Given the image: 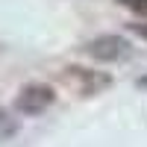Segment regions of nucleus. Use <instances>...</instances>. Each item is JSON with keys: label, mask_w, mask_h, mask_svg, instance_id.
<instances>
[{"label": "nucleus", "mask_w": 147, "mask_h": 147, "mask_svg": "<svg viewBox=\"0 0 147 147\" xmlns=\"http://www.w3.org/2000/svg\"><path fill=\"white\" fill-rule=\"evenodd\" d=\"M53 100H56V94H53L50 85L32 82V85H24V88H21L18 100H15V109L21 115H27V118H35V115L47 112V109L53 106Z\"/></svg>", "instance_id": "f257e3e1"}, {"label": "nucleus", "mask_w": 147, "mask_h": 147, "mask_svg": "<svg viewBox=\"0 0 147 147\" xmlns=\"http://www.w3.org/2000/svg\"><path fill=\"white\" fill-rule=\"evenodd\" d=\"M85 53L91 59H97V62H124V59H129L132 47L121 35H97V38H91L85 44Z\"/></svg>", "instance_id": "f03ea898"}, {"label": "nucleus", "mask_w": 147, "mask_h": 147, "mask_svg": "<svg viewBox=\"0 0 147 147\" xmlns=\"http://www.w3.org/2000/svg\"><path fill=\"white\" fill-rule=\"evenodd\" d=\"M68 80H77L80 85V94L82 97H91V94H100L103 88L112 80L106 77V74H91V71H85V68H68Z\"/></svg>", "instance_id": "7ed1b4c3"}, {"label": "nucleus", "mask_w": 147, "mask_h": 147, "mask_svg": "<svg viewBox=\"0 0 147 147\" xmlns=\"http://www.w3.org/2000/svg\"><path fill=\"white\" fill-rule=\"evenodd\" d=\"M12 132H15V124L9 121V115H6V112H0V141L9 138Z\"/></svg>", "instance_id": "20e7f679"}, {"label": "nucleus", "mask_w": 147, "mask_h": 147, "mask_svg": "<svg viewBox=\"0 0 147 147\" xmlns=\"http://www.w3.org/2000/svg\"><path fill=\"white\" fill-rule=\"evenodd\" d=\"M124 6H129L136 15H147V0H121Z\"/></svg>", "instance_id": "39448f33"}, {"label": "nucleus", "mask_w": 147, "mask_h": 147, "mask_svg": "<svg viewBox=\"0 0 147 147\" xmlns=\"http://www.w3.org/2000/svg\"><path fill=\"white\" fill-rule=\"evenodd\" d=\"M136 32L141 35V38H147V24H136Z\"/></svg>", "instance_id": "423d86ee"}]
</instances>
